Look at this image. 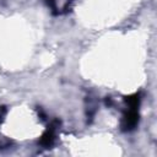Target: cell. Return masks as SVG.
Listing matches in <instances>:
<instances>
[{
	"label": "cell",
	"mask_w": 157,
	"mask_h": 157,
	"mask_svg": "<svg viewBox=\"0 0 157 157\" xmlns=\"http://www.w3.org/2000/svg\"><path fill=\"white\" fill-rule=\"evenodd\" d=\"M140 120V115L137 109H131L129 108L121 117V121H120V129L121 131H131L134 130Z\"/></svg>",
	"instance_id": "6da1fadb"
},
{
	"label": "cell",
	"mask_w": 157,
	"mask_h": 157,
	"mask_svg": "<svg viewBox=\"0 0 157 157\" xmlns=\"http://www.w3.org/2000/svg\"><path fill=\"white\" fill-rule=\"evenodd\" d=\"M60 125V121L59 120H53L45 129V131L42 134L40 139H39V145L48 148L50 147L53 144H54V140H55V132H56V129L59 128Z\"/></svg>",
	"instance_id": "7a4b0ae2"
},
{
	"label": "cell",
	"mask_w": 157,
	"mask_h": 157,
	"mask_svg": "<svg viewBox=\"0 0 157 157\" xmlns=\"http://www.w3.org/2000/svg\"><path fill=\"white\" fill-rule=\"evenodd\" d=\"M45 1L54 13L66 12L70 9L71 2H72V0H45Z\"/></svg>",
	"instance_id": "3957f363"
},
{
	"label": "cell",
	"mask_w": 157,
	"mask_h": 157,
	"mask_svg": "<svg viewBox=\"0 0 157 157\" xmlns=\"http://www.w3.org/2000/svg\"><path fill=\"white\" fill-rule=\"evenodd\" d=\"M124 101L125 103L128 104L129 108L131 109H139V105H140V93H134V94H130V96H126L124 97Z\"/></svg>",
	"instance_id": "277c9868"
},
{
	"label": "cell",
	"mask_w": 157,
	"mask_h": 157,
	"mask_svg": "<svg viewBox=\"0 0 157 157\" xmlns=\"http://www.w3.org/2000/svg\"><path fill=\"white\" fill-rule=\"evenodd\" d=\"M5 114H6V108L5 107H0V123L4 120Z\"/></svg>",
	"instance_id": "5b68a950"
}]
</instances>
